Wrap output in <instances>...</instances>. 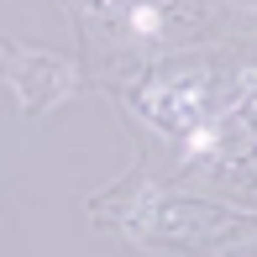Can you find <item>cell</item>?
Masks as SVG:
<instances>
[{"mask_svg": "<svg viewBox=\"0 0 257 257\" xmlns=\"http://www.w3.org/2000/svg\"><path fill=\"white\" fill-rule=\"evenodd\" d=\"M132 32H137V37H158V32H163V11L158 6H137L132 11Z\"/></svg>", "mask_w": 257, "mask_h": 257, "instance_id": "obj_1", "label": "cell"}, {"mask_svg": "<svg viewBox=\"0 0 257 257\" xmlns=\"http://www.w3.org/2000/svg\"><path fill=\"white\" fill-rule=\"evenodd\" d=\"M210 147H215V132H210V126H200V132L189 137V153L200 158V153H210Z\"/></svg>", "mask_w": 257, "mask_h": 257, "instance_id": "obj_2", "label": "cell"}]
</instances>
